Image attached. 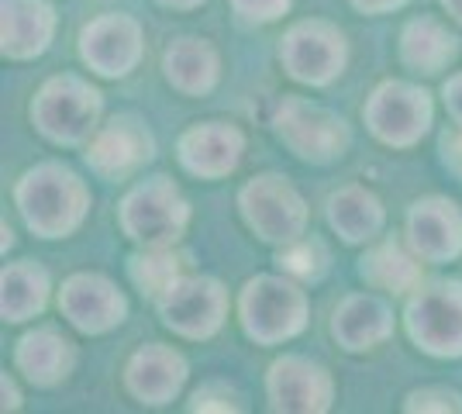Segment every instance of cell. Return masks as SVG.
Listing matches in <instances>:
<instances>
[{
    "instance_id": "obj_1",
    "label": "cell",
    "mask_w": 462,
    "mask_h": 414,
    "mask_svg": "<svg viewBox=\"0 0 462 414\" xmlns=\"http://www.w3.org/2000/svg\"><path fill=\"white\" fill-rule=\"evenodd\" d=\"M90 204L94 194L87 179L59 159H42L28 166L14 183V207L24 228L45 242L77 235L90 215Z\"/></svg>"
},
{
    "instance_id": "obj_2",
    "label": "cell",
    "mask_w": 462,
    "mask_h": 414,
    "mask_svg": "<svg viewBox=\"0 0 462 414\" xmlns=\"http://www.w3.org/2000/svg\"><path fill=\"white\" fill-rule=\"evenodd\" d=\"M310 321V297L300 280L287 273H259L238 294V325L255 345H283L304 336Z\"/></svg>"
},
{
    "instance_id": "obj_3",
    "label": "cell",
    "mask_w": 462,
    "mask_h": 414,
    "mask_svg": "<svg viewBox=\"0 0 462 414\" xmlns=\"http://www.w3.org/2000/svg\"><path fill=\"white\" fill-rule=\"evenodd\" d=\"M104 94L79 73L49 77L32 97V124L59 149H79L104 124Z\"/></svg>"
},
{
    "instance_id": "obj_4",
    "label": "cell",
    "mask_w": 462,
    "mask_h": 414,
    "mask_svg": "<svg viewBox=\"0 0 462 414\" xmlns=\"http://www.w3.org/2000/svg\"><path fill=\"white\" fill-rule=\"evenodd\" d=\"M190 200L170 177H145L117 204V225L125 238L142 249H170L190 228Z\"/></svg>"
},
{
    "instance_id": "obj_5",
    "label": "cell",
    "mask_w": 462,
    "mask_h": 414,
    "mask_svg": "<svg viewBox=\"0 0 462 414\" xmlns=\"http://www.w3.org/2000/svg\"><path fill=\"white\" fill-rule=\"evenodd\" d=\"M238 215L249 232L273 249L308 235L310 207L283 173H255L238 190Z\"/></svg>"
},
{
    "instance_id": "obj_6",
    "label": "cell",
    "mask_w": 462,
    "mask_h": 414,
    "mask_svg": "<svg viewBox=\"0 0 462 414\" xmlns=\"http://www.w3.org/2000/svg\"><path fill=\"white\" fill-rule=\"evenodd\" d=\"M273 132L293 156L310 166L338 162L352 145V128L338 111L297 94L280 97L273 111Z\"/></svg>"
},
{
    "instance_id": "obj_7",
    "label": "cell",
    "mask_w": 462,
    "mask_h": 414,
    "mask_svg": "<svg viewBox=\"0 0 462 414\" xmlns=\"http://www.w3.org/2000/svg\"><path fill=\"white\" fill-rule=\"evenodd\" d=\"M363 121L386 149H414L435 124V100L411 79H383L363 104Z\"/></svg>"
},
{
    "instance_id": "obj_8",
    "label": "cell",
    "mask_w": 462,
    "mask_h": 414,
    "mask_svg": "<svg viewBox=\"0 0 462 414\" xmlns=\"http://www.w3.org/2000/svg\"><path fill=\"white\" fill-rule=\"evenodd\" d=\"M280 66L293 83L325 90L348 66L346 32L325 18L293 21L280 39Z\"/></svg>"
},
{
    "instance_id": "obj_9",
    "label": "cell",
    "mask_w": 462,
    "mask_h": 414,
    "mask_svg": "<svg viewBox=\"0 0 462 414\" xmlns=\"http://www.w3.org/2000/svg\"><path fill=\"white\" fill-rule=\"evenodd\" d=\"M407 338L435 359H462V280H431L404 304Z\"/></svg>"
},
{
    "instance_id": "obj_10",
    "label": "cell",
    "mask_w": 462,
    "mask_h": 414,
    "mask_svg": "<svg viewBox=\"0 0 462 414\" xmlns=\"http://www.w3.org/2000/svg\"><path fill=\"white\" fill-rule=\"evenodd\" d=\"M231 297L228 287L217 276L183 273L166 294L155 300V311L162 328L187 342H208L228 321Z\"/></svg>"
},
{
    "instance_id": "obj_11",
    "label": "cell",
    "mask_w": 462,
    "mask_h": 414,
    "mask_svg": "<svg viewBox=\"0 0 462 414\" xmlns=\"http://www.w3.org/2000/svg\"><path fill=\"white\" fill-rule=\"evenodd\" d=\"M155 159V135L149 121L138 115H115L94 132V138L83 145V162L90 173L107 183H125L142 173Z\"/></svg>"
},
{
    "instance_id": "obj_12",
    "label": "cell",
    "mask_w": 462,
    "mask_h": 414,
    "mask_svg": "<svg viewBox=\"0 0 462 414\" xmlns=\"http://www.w3.org/2000/svg\"><path fill=\"white\" fill-rule=\"evenodd\" d=\"M77 49L83 66L94 77L125 79L145 60V28L125 11H107L83 24Z\"/></svg>"
},
{
    "instance_id": "obj_13",
    "label": "cell",
    "mask_w": 462,
    "mask_h": 414,
    "mask_svg": "<svg viewBox=\"0 0 462 414\" xmlns=\"http://www.w3.org/2000/svg\"><path fill=\"white\" fill-rule=\"evenodd\" d=\"M266 400L276 414H325L335 404V376L310 355L283 353L266 373Z\"/></svg>"
},
{
    "instance_id": "obj_14",
    "label": "cell",
    "mask_w": 462,
    "mask_h": 414,
    "mask_svg": "<svg viewBox=\"0 0 462 414\" xmlns=\"http://www.w3.org/2000/svg\"><path fill=\"white\" fill-rule=\"evenodd\" d=\"M59 315L73 325L79 336H107L125 325L128 297L111 276L104 273H73L62 280L56 294Z\"/></svg>"
},
{
    "instance_id": "obj_15",
    "label": "cell",
    "mask_w": 462,
    "mask_h": 414,
    "mask_svg": "<svg viewBox=\"0 0 462 414\" xmlns=\"http://www.w3.org/2000/svg\"><path fill=\"white\" fill-rule=\"evenodd\" d=\"M176 159L197 179H225L245 159V132L231 121H197L176 138Z\"/></svg>"
},
{
    "instance_id": "obj_16",
    "label": "cell",
    "mask_w": 462,
    "mask_h": 414,
    "mask_svg": "<svg viewBox=\"0 0 462 414\" xmlns=\"http://www.w3.org/2000/svg\"><path fill=\"white\" fill-rule=\"evenodd\" d=\"M187 380H190L187 355L173 349V345H162V342L138 345L132 359L125 363L128 394L135 397L138 404H149V408H166V404L180 400Z\"/></svg>"
},
{
    "instance_id": "obj_17",
    "label": "cell",
    "mask_w": 462,
    "mask_h": 414,
    "mask_svg": "<svg viewBox=\"0 0 462 414\" xmlns=\"http://www.w3.org/2000/svg\"><path fill=\"white\" fill-rule=\"evenodd\" d=\"M407 245L431 266L456 262L462 256V207L442 194L418 198L407 207Z\"/></svg>"
},
{
    "instance_id": "obj_18",
    "label": "cell",
    "mask_w": 462,
    "mask_h": 414,
    "mask_svg": "<svg viewBox=\"0 0 462 414\" xmlns=\"http://www.w3.org/2000/svg\"><path fill=\"white\" fill-rule=\"evenodd\" d=\"M59 14L49 0H0V56L32 62L56 41Z\"/></svg>"
},
{
    "instance_id": "obj_19",
    "label": "cell",
    "mask_w": 462,
    "mask_h": 414,
    "mask_svg": "<svg viewBox=\"0 0 462 414\" xmlns=\"http://www.w3.org/2000/svg\"><path fill=\"white\" fill-rule=\"evenodd\" d=\"M397 315L393 304L380 294H348L331 315V336L346 353H373L393 338Z\"/></svg>"
},
{
    "instance_id": "obj_20",
    "label": "cell",
    "mask_w": 462,
    "mask_h": 414,
    "mask_svg": "<svg viewBox=\"0 0 462 414\" xmlns=\"http://www.w3.org/2000/svg\"><path fill=\"white\" fill-rule=\"evenodd\" d=\"M14 366L18 373L39 387L52 391L59 383H66L73 366H77V345L59 332L56 325H39L32 332H24L14 345Z\"/></svg>"
},
{
    "instance_id": "obj_21",
    "label": "cell",
    "mask_w": 462,
    "mask_h": 414,
    "mask_svg": "<svg viewBox=\"0 0 462 414\" xmlns=\"http://www.w3.org/2000/svg\"><path fill=\"white\" fill-rule=\"evenodd\" d=\"M162 77L183 97H208L221 83V52L211 39L180 35L162 49Z\"/></svg>"
},
{
    "instance_id": "obj_22",
    "label": "cell",
    "mask_w": 462,
    "mask_h": 414,
    "mask_svg": "<svg viewBox=\"0 0 462 414\" xmlns=\"http://www.w3.org/2000/svg\"><path fill=\"white\" fill-rule=\"evenodd\" d=\"M325 217L331 232L342 238L346 245H373L383 235L386 207L369 187L346 183L325 200Z\"/></svg>"
},
{
    "instance_id": "obj_23",
    "label": "cell",
    "mask_w": 462,
    "mask_h": 414,
    "mask_svg": "<svg viewBox=\"0 0 462 414\" xmlns=\"http://www.w3.org/2000/svg\"><path fill=\"white\" fill-rule=\"evenodd\" d=\"M52 297V276L35 259H14L4 262L0 273V317L7 325H24L49 308Z\"/></svg>"
},
{
    "instance_id": "obj_24",
    "label": "cell",
    "mask_w": 462,
    "mask_h": 414,
    "mask_svg": "<svg viewBox=\"0 0 462 414\" xmlns=\"http://www.w3.org/2000/svg\"><path fill=\"white\" fill-rule=\"evenodd\" d=\"M397 52H401V62L407 69L424 73V77H439L459 60V39L435 14H421V18H411L401 28Z\"/></svg>"
},
{
    "instance_id": "obj_25",
    "label": "cell",
    "mask_w": 462,
    "mask_h": 414,
    "mask_svg": "<svg viewBox=\"0 0 462 414\" xmlns=\"http://www.w3.org/2000/svg\"><path fill=\"white\" fill-rule=\"evenodd\" d=\"M359 276L373 290L411 294L421 287V256L411 245H401L397 238H383L380 245L366 249V256L359 259Z\"/></svg>"
},
{
    "instance_id": "obj_26",
    "label": "cell",
    "mask_w": 462,
    "mask_h": 414,
    "mask_svg": "<svg viewBox=\"0 0 462 414\" xmlns=\"http://www.w3.org/2000/svg\"><path fill=\"white\" fill-rule=\"evenodd\" d=\"M183 266L187 262H183V256H176L173 245L170 249H142V253L128 259V276L142 290V297L159 300L183 276Z\"/></svg>"
},
{
    "instance_id": "obj_27",
    "label": "cell",
    "mask_w": 462,
    "mask_h": 414,
    "mask_svg": "<svg viewBox=\"0 0 462 414\" xmlns=\"http://www.w3.org/2000/svg\"><path fill=\"white\" fill-rule=\"evenodd\" d=\"M276 266L287 276H293V280H300V283L304 280H318L328 270V249L318 238L304 235L276 253Z\"/></svg>"
},
{
    "instance_id": "obj_28",
    "label": "cell",
    "mask_w": 462,
    "mask_h": 414,
    "mask_svg": "<svg viewBox=\"0 0 462 414\" xmlns=\"http://www.w3.org/2000/svg\"><path fill=\"white\" fill-rule=\"evenodd\" d=\"M187 411H245V404H242V394L228 387L225 380H208V383H200L197 391L190 394L187 400Z\"/></svg>"
},
{
    "instance_id": "obj_29",
    "label": "cell",
    "mask_w": 462,
    "mask_h": 414,
    "mask_svg": "<svg viewBox=\"0 0 462 414\" xmlns=\"http://www.w3.org/2000/svg\"><path fill=\"white\" fill-rule=\"evenodd\" d=\"M404 411H439V414H462V394L452 387H418L404 397Z\"/></svg>"
},
{
    "instance_id": "obj_30",
    "label": "cell",
    "mask_w": 462,
    "mask_h": 414,
    "mask_svg": "<svg viewBox=\"0 0 462 414\" xmlns=\"http://www.w3.org/2000/svg\"><path fill=\"white\" fill-rule=\"evenodd\" d=\"M231 11L242 21H252V24H273L283 14H290L293 0H228Z\"/></svg>"
},
{
    "instance_id": "obj_31",
    "label": "cell",
    "mask_w": 462,
    "mask_h": 414,
    "mask_svg": "<svg viewBox=\"0 0 462 414\" xmlns=\"http://www.w3.org/2000/svg\"><path fill=\"white\" fill-rule=\"evenodd\" d=\"M442 104H445V115L452 118V124L462 128V69L452 73V77L442 83Z\"/></svg>"
},
{
    "instance_id": "obj_32",
    "label": "cell",
    "mask_w": 462,
    "mask_h": 414,
    "mask_svg": "<svg viewBox=\"0 0 462 414\" xmlns=\"http://www.w3.org/2000/svg\"><path fill=\"white\" fill-rule=\"evenodd\" d=\"M442 162L456 177H462V128H452L442 135Z\"/></svg>"
},
{
    "instance_id": "obj_33",
    "label": "cell",
    "mask_w": 462,
    "mask_h": 414,
    "mask_svg": "<svg viewBox=\"0 0 462 414\" xmlns=\"http://www.w3.org/2000/svg\"><path fill=\"white\" fill-rule=\"evenodd\" d=\"M359 14H369V18H380V14H393V11H401L407 7V0H348Z\"/></svg>"
},
{
    "instance_id": "obj_34",
    "label": "cell",
    "mask_w": 462,
    "mask_h": 414,
    "mask_svg": "<svg viewBox=\"0 0 462 414\" xmlns=\"http://www.w3.org/2000/svg\"><path fill=\"white\" fill-rule=\"evenodd\" d=\"M0 411L7 414V411H18L21 408V391H18V383H14V376L11 373H4L0 376Z\"/></svg>"
},
{
    "instance_id": "obj_35",
    "label": "cell",
    "mask_w": 462,
    "mask_h": 414,
    "mask_svg": "<svg viewBox=\"0 0 462 414\" xmlns=\"http://www.w3.org/2000/svg\"><path fill=\"white\" fill-rule=\"evenodd\" d=\"M159 7H166V11H197V7H204L208 0H155Z\"/></svg>"
},
{
    "instance_id": "obj_36",
    "label": "cell",
    "mask_w": 462,
    "mask_h": 414,
    "mask_svg": "<svg viewBox=\"0 0 462 414\" xmlns=\"http://www.w3.org/2000/svg\"><path fill=\"white\" fill-rule=\"evenodd\" d=\"M442 7L448 11V18L456 21V24H462V0H442Z\"/></svg>"
}]
</instances>
